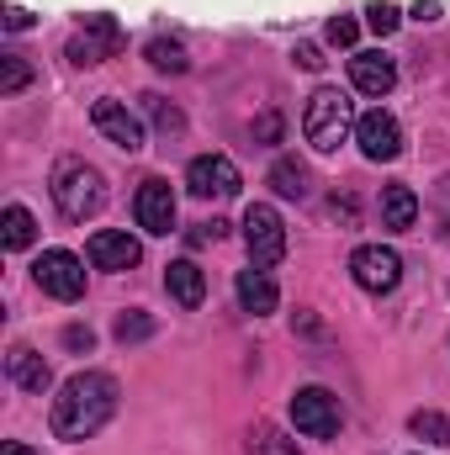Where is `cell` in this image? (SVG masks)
Instances as JSON below:
<instances>
[{
  "mask_svg": "<svg viewBox=\"0 0 450 455\" xmlns=\"http://www.w3.org/2000/svg\"><path fill=\"white\" fill-rule=\"evenodd\" d=\"M117 413V381L107 371H80L53 397V435L59 440H91Z\"/></svg>",
  "mask_w": 450,
  "mask_h": 455,
  "instance_id": "cell-1",
  "label": "cell"
},
{
  "mask_svg": "<svg viewBox=\"0 0 450 455\" xmlns=\"http://www.w3.org/2000/svg\"><path fill=\"white\" fill-rule=\"evenodd\" d=\"M48 191H53V207H59L69 223H85V218H96V212L107 207L101 170H91L85 159H59V164H53Z\"/></svg>",
  "mask_w": 450,
  "mask_h": 455,
  "instance_id": "cell-2",
  "label": "cell"
},
{
  "mask_svg": "<svg viewBox=\"0 0 450 455\" xmlns=\"http://www.w3.org/2000/svg\"><path fill=\"white\" fill-rule=\"evenodd\" d=\"M302 132H308V143H313L318 154H334L339 143L355 132V107H350V96H344V91H334V85H318V91L308 96Z\"/></svg>",
  "mask_w": 450,
  "mask_h": 455,
  "instance_id": "cell-3",
  "label": "cell"
},
{
  "mask_svg": "<svg viewBox=\"0 0 450 455\" xmlns=\"http://www.w3.org/2000/svg\"><path fill=\"white\" fill-rule=\"evenodd\" d=\"M244 243H249V265H260V270L281 265V254H286V223H281V212L265 207V202H254L244 212Z\"/></svg>",
  "mask_w": 450,
  "mask_h": 455,
  "instance_id": "cell-4",
  "label": "cell"
},
{
  "mask_svg": "<svg viewBox=\"0 0 450 455\" xmlns=\"http://www.w3.org/2000/svg\"><path fill=\"white\" fill-rule=\"evenodd\" d=\"M350 275H355L360 291L387 297V291H398V281H403V259H398V249H387V243H360V249L350 254Z\"/></svg>",
  "mask_w": 450,
  "mask_h": 455,
  "instance_id": "cell-5",
  "label": "cell"
},
{
  "mask_svg": "<svg viewBox=\"0 0 450 455\" xmlns=\"http://www.w3.org/2000/svg\"><path fill=\"white\" fill-rule=\"evenodd\" d=\"M32 275H37V286H43L48 297H59V302L85 297V265H80V254H69V249H43L37 265H32Z\"/></svg>",
  "mask_w": 450,
  "mask_h": 455,
  "instance_id": "cell-6",
  "label": "cell"
},
{
  "mask_svg": "<svg viewBox=\"0 0 450 455\" xmlns=\"http://www.w3.org/2000/svg\"><path fill=\"white\" fill-rule=\"evenodd\" d=\"M355 143H360V154L371 159V164H382V159H398L403 154V127H398V116L392 112H360L355 116Z\"/></svg>",
  "mask_w": 450,
  "mask_h": 455,
  "instance_id": "cell-7",
  "label": "cell"
},
{
  "mask_svg": "<svg viewBox=\"0 0 450 455\" xmlns=\"http://www.w3.org/2000/svg\"><path fill=\"white\" fill-rule=\"evenodd\" d=\"M292 424H297L302 435H313V440L339 435V397L324 392V387H302V392L292 397Z\"/></svg>",
  "mask_w": 450,
  "mask_h": 455,
  "instance_id": "cell-8",
  "label": "cell"
},
{
  "mask_svg": "<svg viewBox=\"0 0 450 455\" xmlns=\"http://www.w3.org/2000/svg\"><path fill=\"white\" fill-rule=\"evenodd\" d=\"M186 186H191V196H238L244 180H238V164L228 154H197L186 170Z\"/></svg>",
  "mask_w": 450,
  "mask_h": 455,
  "instance_id": "cell-9",
  "label": "cell"
},
{
  "mask_svg": "<svg viewBox=\"0 0 450 455\" xmlns=\"http://www.w3.org/2000/svg\"><path fill=\"white\" fill-rule=\"evenodd\" d=\"M117 48H122V27H117L112 16H85V32H75L69 37V59L75 64H101V59H112Z\"/></svg>",
  "mask_w": 450,
  "mask_h": 455,
  "instance_id": "cell-10",
  "label": "cell"
},
{
  "mask_svg": "<svg viewBox=\"0 0 450 455\" xmlns=\"http://www.w3.org/2000/svg\"><path fill=\"white\" fill-rule=\"evenodd\" d=\"M133 212H138V228H143V233H170V228H175V191H170V180L149 175V180L138 186Z\"/></svg>",
  "mask_w": 450,
  "mask_h": 455,
  "instance_id": "cell-11",
  "label": "cell"
},
{
  "mask_svg": "<svg viewBox=\"0 0 450 455\" xmlns=\"http://www.w3.org/2000/svg\"><path fill=\"white\" fill-rule=\"evenodd\" d=\"M91 122H96L101 138H112L117 148H127V154L143 148V122L127 112L122 101H96V107H91Z\"/></svg>",
  "mask_w": 450,
  "mask_h": 455,
  "instance_id": "cell-12",
  "label": "cell"
},
{
  "mask_svg": "<svg viewBox=\"0 0 450 455\" xmlns=\"http://www.w3.org/2000/svg\"><path fill=\"white\" fill-rule=\"evenodd\" d=\"M91 265L96 270H133L138 259H143V249H138V238L133 233H117V228H101L96 238H91Z\"/></svg>",
  "mask_w": 450,
  "mask_h": 455,
  "instance_id": "cell-13",
  "label": "cell"
},
{
  "mask_svg": "<svg viewBox=\"0 0 450 455\" xmlns=\"http://www.w3.org/2000/svg\"><path fill=\"white\" fill-rule=\"evenodd\" d=\"M350 80H355V91L360 96H387L392 85H398V64L387 59V53H355L350 59Z\"/></svg>",
  "mask_w": 450,
  "mask_h": 455,
  "instance_id": "cell-14",
  "label": "cell"
},
{
  "mask_svg": "<svg viewBox=\"0 0 450 455\" xmlns=\"http://www.w3.org/2000/svg\"><path fill=\"white\" fill-rule=\"evenodd\" d=\"M238 302H244V313H276V302H281V291H276V281H270V270H260V265H249V270H238Z\"/></svg>",
  "mask_w": 450,
  "mask_h": 455,
  "instance_id": "cell-15",
  "label": "cell"
},
{
  "mask_svg": "<svg viewBox=\"0 0 450 455\" xmlns=\"http://www.w3.org/2000/svg\"><path fill=\"white\" fill-rule=\"evenodd\" d=\"M165 291H170L181 307H202V302H207V275H202L191 259H175V265L165 270Z\"/></svg>",
  "mask_w": 450,
  "mask_h": 455,
  "instance_id": "cell-16",
  "label": "cell"
},
{
  "mask_svg": "<svg viewBox=\"0 0 450 455\" xmlns=\"http://www.w3.org/2000/svg\"><path fill=\"white\" fill-rule=\"evenodd\" d=\"M5 371H11V381L21 387V392H48V360L37 355V349H27V344H16L11 355H5Z\"/></svg>",
  "mask_w": 450,
  "mask_h": 455,
  "instance_id": "cell-17",
  "label": "cell"
},
{
  "mask_svg": "<svg viewBox=\"0 0 450 455\" xmlns=\"http://www.w3.org/2000/svg\"><path fill=\"white\" fill-rule=\"evenodd\" d=\"M414 223H419V196L408 186H387L382 191V228L403 233V228H414Z\"/></svg>",
  "mask_w": 450,
  "mask_h": 455,
  "instance_id": "cell-18",
  "label": "cell"
},
{
  "mask_svg": "<svg viewBox=\"0 0 450 455\" xmlns=\"http://www.w3.org/2000/svg\"><path fill=\"white\" fill-rule=\"evenodd\" d=\"M270 186H276L281 196H308V164L292 159V154H281V159L270 164Z\"/></svg>",
  "mask_w": 450,
  "mask_h": 455,
  "instance_id": "cell-19",
  "label": "cell"
},
{
  "mask_svg": "<svg viewBox=\"0 0 450 455\" xmlns=\"http://www.w3.org/2000/svg\"><path fill=\"white\" fill-rule=\"evenodd\" d=\"M408 429L424 440V445H450V413H435V408H419L408 419Z\"/></svg>",
  "mask_w": 450,
  "mask_h": 455,
  "instance_id": "cell-20",
  "label": "cell"
},
{
  "mask_svg": "<svg viewBox=\"0 0 450 455\" xmlns=\"http://www.w3.org/2000/svg\"><path fill=\"white\" fill-rule=\"evenodd\" d=\"M149 64H154V69H170V75H186L191 59H186V48H181L175 37H154V43H149Z\"/></svg>",
  "mask_w": 450,
  "mask_h": 455,
  "instance_id": "cell-21",
  "label": "cell"
},
{
  "mask_svg": "<svg viewBox=\"0 0 450 455\" xmlns=\"http://www.w3.org/2000/svg\"><path fill=\"white\" fill-rule=\"evenodd\" d=\"M27 85H32V64L21 53H5L0 59V96H21Z\"/></svg>",
  "mask_w": 450,
  "mask_h": 455,
  "instance_id": "cell-22",
  "label": "cell"
},
{
  "mask_svg": "<svg viewBox=\"0 0 450 455\" xmlns=\"http://www.w3.org/2000/svg\"><path fill=\"white\" fill-rule=\"evenodd\" d=\"M32 233H37L32 212L11 202V207H5V249H27V243H32Z\"/></svg>",
  "mask_w": 450,
  "mask_h": 455,
  "instance_id": "cell-23",
  "label": "cell"
},
{
  "mask_svg": "<svg viewBox=\"0 0 450 455\" xmlns=\"http://www.w3.org/2000/svg\"><path fill=\"white\" fill-rule=\"evenodd\" d=\"M249 455H302V451H297V440H286L281 429L260 424V429H254V440H249Z\"/></svg>",
  "mask_w": 450,
  "mask_h": 455,
  "instance_id": "cell-24",
  "label": "cell"
},
{
  "mask_svg": "<svg viewBox=\"0 0 450 455\" xmlns=\"http://www.w3.org/2000/svg\"><path fill=\"white\" fill-rule=\"evenodd\" d=\"M398 21H403V11H398L392 0H371V5H366V27H371L376 37H392Z\"/></svg>",
  "mask_w": 450,
  "mask_h": 455,
  "instance_id": "cell-25",
  "label": "cell"
},
{
  "mask_svg": "<svg viewBox=\"0 0 450 455\" xmlns=\"http://www.w3.org/2000/svg\"><path fill=\"white\" fill-rule=\"evenodd\" d=\"M324 37H329L334 48H355V37H360V27H355V16H334V21L324 27Z\"/></svg>",
  "mask_w": 450,
  "mask_h": 455,
  "instance_id": "cell-26",
  "label": "cell"
},
{
  "mask_svg": "<svg viewBox=\"0 0 450 455\" xmlns=\"http://www.w3.org/2000/svg\"><path fill=\"white\" fill-rule=\"evenodd\" d=\"M143 107H149V116H154V122H159V132H181V127H186V122H181V112H175V107H165L159 96H143Z\"/></svg>",
  "mask_w": 450,
  "mask_h": 455,
  "instance_id": "cell-27",
  "label": "cell"
},
{
  "mask_svg": "<svg viewBox=\"0 0 450 455\" xmlns=\"http://www.w3.org/2000/svg\"><path fill=\"white\" fill-rule=\"evenodd\" d=\"M149 334H154V323H149L143 313H122V318H117V339L122 344L127 339H149Z\"/></svg>",
  "mask_w": 450,
  "mask_h": 455,
  "instance_id": "cell-28",
  "label": "cell"
},
{
  "mask_svg": "<svg viewBox=\"0 0 450 455\" xmlns=\"http://www.w3.org/2000/svg\"><path fill=\"white\" fill-rule=\"evenodd\" d=\"M0 21H5V32H27V27H32V11H21V5H5V11H0Z\"/></svg>",
  "mask_w": 450,
  "mask_h": 455,
  "instance_id": "cell-29",
  "label": "cell"
},
{
  "mask_svg": "<svg viewBox=\"0 0 450 455\" xmlns=\"http://www.w3.org/2000/svg\"><path fill=\"white\" fill-rule=\"evenodd\" d=\"M292 59H297L302 69H324V53H318L313 43H297V53H292Z\"/></svg>",
  "mask_w": 450,
  "mask_h": 455,
  "instance_id": "cell-30",
  "label": "cell"
},
{
  "mask_svg": "<svg viewBox=\"0 0 450 455\" xmlns=\"http://www.w3.org/2000/svg\"><path fill=\"white\" fill-rule=\"evenodd\" d=\"M64 344H69V349H91V344H96V334L75 323V329H64Z\"/></svg>",
  "mask_w": 450,
  "mask_h": 455,
  "instance_id": "cell-31",
  "label": "cell"
},
{
  "mask_svg": "<svg viewBox=\"0 0 450 455\" xmlns=\"http://www.w3.org/2000/svg\"><path fill=\"white\" fill-rule=\"evenodd\" d=\"M408 16H414V21H440V5H435V0H419Z\"/></svg>",
  "mask_w": 450,
  "mask_h": 455,
  "instance_id": "cell-32",
  "label": "cell"
},
{
  "mask_svg": "<svg viewBox=\"0 0 450 455\" xmlns=\"http://www.w3.org/2000/svg\"><path fill=\"white\" fill-rule=\"evenodd\" d=\"M0 455H32V451H27L21 440H5V445H0Z\"/></svg>",
  "mask_w": 450,
  "mask_h": 455,
  "instance_id": "cell-33",
  "label": "cell"
}]
</instances>
